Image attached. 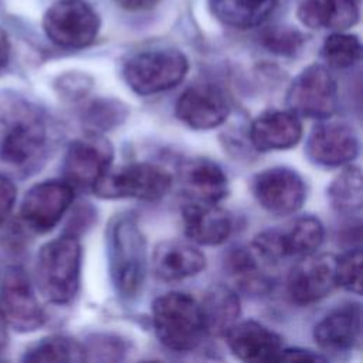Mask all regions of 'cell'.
Listing matches in <instances>:
<instances>
[{
  "mask_svg": "<svg viewBox=\"0 0 363 363\" xmlns=\"http://www.w3.org/2000/svg\"><path fill=\"white\" fill-rule=\"evenodd\" d=\"M153 329L167 349L189 352L199 346L204 332L200 303L184 292H166L152 303Z\"/></svg>",
  "mask_w": 363,
  "mask_h": 363,
  "instance_id": "3",
  "label": "cell"
},
{
  "mask_svg": "<svg viewBox=\"0 0 363 363\" xmlns=\"http://www.w3.org/2000/svg\"><path fill=\"white\" fill-rule=\"evenodd\" d=\"M286 104L298 116L328 119L337 108V84L322 64L305 67L291 82Z\"/></svg>",
  "mask_w": 363,
  "mask_h": 363,
  "instance_id": "7",
  "label": "cell"
},
{
  "mask_svg": "<svg viewBox=\"0 0 363 363\" xmlns=\"http://www.w3.org/2000/svg\"><path fill=\"white\" fill-rule=\"evenodd\" d=\"M224 337L231 353L242 362H278L284 347L281 336L257 320L235 322Z\"/></svg>",
  "mask_w": 363,
  "mask_h": 363,
  "instance_id": "17",
  "label": "cell"
},
{
  "mask_svg": "<svg viewBox=\"0 0 363 363\" xmlns=\"http://www.w3.org/2000/svg\"><path fill=\"white\" fill-rule=\"evenodd\" d=\"M122 9L130 11H140L153 7L159 0H115Z\"/></svg>",
  "mask_w": 363,
  "mask_h": 363,
  "instance_id": "37",
  "label": "cell"
},
{
  "mask_svg": "<svg viewBox=\"0 0 363 363\" xmlns=\"http://www.w3.org/2000/svg\"><path fill=\"white\" fill-rule=\"evenodd\" d=\"M74 200V187L65 180H45L33 186L21 203V218L37 233L52 230Z\"/></svg>",
  "mask_w": 363,
  "mask_h": 363,
  "instance_id": "12",
  "label": "cell"
},
{
  "mask_svg": "<svg viewBox=\"0 0 363 363\" xmlns=\"http://www.w3.org/2000/svg\"><path fill=\"white\" fill-rule=\"evenodd\" d=\"M81 245L72 235L58 237L38 252L35 281L41 295L52 303H68L79 286Z\"/></svg>",
  "mask_w": 363,
  "mask_h": 363,
  "instance_id": "4",
  "label": "cell"
},
{
  "mask_svg": "<svg viewBox=\"0 0 363 363\" xmlns=\"http://www.w3.org/2000/svg\"><path fill=\"white\" fill-rule=\"evenodd\" d=\"M85 349V360H86V353L92 352L99 356H96V360H116V353L123 352V343L118 340L113 336H98L96 340H91L89 347Z\"/></svg>",
  "mask_w": 363,
  "mask_h": 363,
  "instance_id": "34",
  "label": "cell"
},
{
  "mask_svg": "<svg viewBox=\"0 0 363 363\" xmlns=\"http://www.w3.org/2000/svg\"><path fill=\"white\" fill-rule=\"evenodd\" d=\"M301 138L302 123L299 116L292 111H265L250 126V140L258 152L291 149Z\"/></svg>",
  "mask_w": 363,
  "mask_h": 363,
  "instance_id": "18",
  "label": "cell"
},
{
  "mask_svg": "<svg viewBox=\"0 0 363 363\" xmlns=\"http://www.w3.org/2000/svg\"><path fill=\"white\" fill-rule=\"evenodd\" d=\"M336 286V257L328 252L302 257L291 269L286 281L288 294L298 305L315 303Z\"/></svg>",
  "mask_w": 363,
  "mask_h": 363,
  "instance_id": "11",
  "label": "cell"
},
{
  "mask_svg": "<svg viewBox=\"0 0 363 363\" xmlns=\"http://www.w3.org/2000/svg\"><path fill=\"white\" fill-rule=\"evenodd\" d=\"M0 312L11 328L30 332L44 322L43 308L31 288L30 281L20 269L7 274L0 291Z\"/></svg>",
  "mask_w": 363,
  "mask_h": 363,
  "instance_id": "15",
  "label": "cell"
},
{
  "mask_svg": "<svg viewBox=\"0 0 363 363\" xmlns=\"http://www.w3.org/2000/svg\"><path fill=\"white\" fill-rule=\"evenodd\" d=\"M336 284L343 289L362 294V251L353 248L340 257H336Z\"/></svg>",
  "mask_w": 363,
  "mask_h": 363,
  "instance_id": "31",
  "label": "cell"
},
{
  "mask_svg": "<svg viewBox=\"0 0 363 363\" xmlns=\"http://www.w3.org/2000/svg\"><path fill=\"white\" fill-rule=\"evenodd\" d=\"M146 238L138 217L119 213L106 225V254L109 274L115 291L122 298H135L145 282L147 269Z\"/></svg>",
  "mask_w": 363,
  "mask_h": 363,
  "instance_id": "1",
  "label": "cell"
},
{
  "mask_svg": "<svg viewBox=\"0 0 363 363\" xmlns=\"http://www.w3.org/2000/svg\"><path fill=\"white\" fill-rule=\"evenodd\" d=\"M328 357L308 349L282 347L278 362H326Z\"/></svg>",
  "mask_w": 363,
  "mask_h": 363,
  "instance_id": "35",
  "label": "cell"
},
{
  "mask_svg": "<svg viewBox=\"0 0 363 363\" xmlns=\"http://www.w3.org/2000/svg\"><path fill=\"white\" fill-rule=\"evenodd\" d=\"M113 147L98 132H91L69 143L64 156V177L72 187H92L111 167Z\"/></svg>",
  "mask_w": 363,
  "mask_h": 363,
  "instance_id": "9",
  "label": "cell"
},
{
  "mask_svg": "<svg viewBox=\"0 0 363 363\" xmlns=\"http://www.w3.org/2000/svg\"><path fill=\"white\" fill-rule=\"evenodd\" d=\"M152 267L159 279L176 282L200 274L206 267V257L190 242L164 240L153 250Z\"/></svg>",
  "mask_w": 363,
  "mask_h": 363,
  "instance_id": "20",
  "label": "cell"
},
{
  "mask_svg": "<svg viewBox=\"0 0 363 363\" xmlns=\"http://www.w3.org/2000/svg\"><path fill=\"white\" fill-rule=\"evenodd\" d=\"M172 187V174L152 163H129L109 167L91 187L94 194L105 200L138 199L155 201Z\"/></svg>",
  "mask_w": 363,
  "mask_h": 363,
  "instance_id": "5",
  "label": "cell"
},
{
  "mask_svg": "<svg viewBox=\"0 0 363 363\" xmlns=\"http://www.w3.org/2000/svg\"><path fill=\"white\" fill-rule=\"evenodd\" d=\"M182 191L189 201L218 203L228 194V179L224 170L204 157L189 159L179 169Z\"/></svg>",
  "mask_w": 363,
  "mask_h": 363,
  "instance_id": "19",
  "label": "cell"
},
{
  "mask_svg": "<svg viewBox=\"0 0 363 363\" xmlns=\"http://www.w3.org/2000/svg\"><path fill=\"white\" fill-rule=\"evenodd\" d=\"M204 332L213 336H224L238 320L241 303L237 292L227 285L217 284L210 286L201 302Z\"/></svg>",
  "mask_w": 363,
  "mask_h": 363,
  "instance_id": "23",
  "label": "cell"
},
{
  "mask_svg": "<svg viewBox=\"0 0 363 363\" xmlns=\"http://www.w3.org/2000/svg\"><path fill=\"white\" fill-rule=\"evenodd\" d=\"M6 343V320L0 312V349L4 346Z\"/></svg>",
  "mask_w": 363,
  "mask_h": 363,
  "instance_id": "39",
  "label": "cell"
},
{
  "mask_svg": "<svg viewBox=\"0 0 363 363\" xmlns=\"http://www.w3.org/2000/svg\"><path fill=\"white\" fill-rule=\"evenodd\" d=\"M278 0H210L213 14L225 26L251 28L264 23Z\"/></svg>",
  "mask_w": 363,
  "mask_h": 363,
  "instance_id": "24",
  "label": "cell"
},
{
  "mask_svg": "<svg viewBox=\"0 0 363 363\" xmlns=\"http://www.w3.org/2000/svg\"><path fill=\"white\" fill-rule=\"evenodd\" d=\"M296 16L312 30L343 31L359 20L357 0H299Z\"/></svg>",
  "mask_w": 363,
  "mask_h": 363,
  "instance_id": "22",
  "label": "cell"
},
{
  "mask_svg": "<svg viewBox=\"0 0 363 363\" xmlns=\"http://www.w3.org/2000/svg\"><path fill=\"white\" fill-rule=\"evenodd\" d=\"M189 71V61L174 48L142 51L130 57L123 67L129 88L139 95L164 92L179 85Z\"/></svg>",
  "mask_w": 363,
  "mask_h": 363,
  "instance_id": "6",
  "label": "cell"
},
{
  "mask_svg": "<svg viewBox=\"0 0 363 363\" xmlns=\"http://www.w3.org/2000/svg\"><path fill=\"white\" fill-rule=\"evenodd\" d=\"M362 333V306L347 302L336 306L325 315L313 328L316 345L330 353H342L353 349Z\"/></svg>",
  "mask_w": 363,
  "mask_h": 363,
  "instance_id": "16",
  "label": "cell"
},
{
  "mask_svg": "<svg viewBox=\"0 0 363 363\" xmlns=\"http://www.w3.org/2000/svg\"><path fill=\"white\" fill-rule=\"evenodd\" d=\"M126 109L122 104L112 99L95 101L86 111V123L92 132H101L113 128L125 118Z\"/></svg>",
  "mask_w": 363,
  "mask_h": 363,
  "instance_id": "32",
  "label": "cell"
},
{
  "mask_svg": "<svg viewBox=\"0 0 363 363\" xmlns=\"http://www.w3.org/2000/svg\"><path fill=\"white\" fill-rule=\"evenodd\" d=\"M328 199L336 213L342 216H359L363 204L360 169L357 166H346L330 182Z\"/></svg>",
  "mask_w": 363,
  "mask_h": 363,
  "instance_id": "25",
  "label": "cell"
},
{
  "mask_svg": "<svg viewBox=\"0 0 363 363\" xmlns=\"http://www.w3.org/2000/svg\"><path fill=\"white\" fill-rule=\"evenodd\" d=\"M325 228L319 218L313 216L299 217L288 231H284V242L288 257H306L322 245Z\"/></svg>",
  "mask_w": 363,
  "mask_h": 363,
  "instance_id": "27",
  "label": "cell"
},
{
  "mask_svg": "<svg viewBox=\"0 0 363 363\" xmlns=\"http://www.w3.org/2000/svg\"><path fill=\"white\" fill-rule=\"evenodd\" d=\"M322 57L332 68H350L362 57L360 40L353 34L335 31L326 37L322 45Z\"/></svg>",
  "mask_w": 363,
  "mask_h": 363,
  "instance_id": "29",
  "label": "cell"
},
{
  "mask_svg": "<svg viewBox=\"0 0 363 363\" xmlns=\"http://www.w3.org/2000/svg\"><path fill=\"white\" fill-rule=\"evenodd\" d=\"M306 153L312 162L320 166H346L359 153L357 133L346 122H322L311 130L306 140Z\"/></svg>",
  "mask_w": 363,
  "mask_h": 363,
  "instance_id": "13",
  "label": "cell"
},
{
  "mask_svg": "<svg viewBox=\"0 0 363 363\" xmlns=\"http://www.w3.org/2000/svg\"><path fill=\"white\" fill-rule=\"evenodd\" d=\"M182 217L186 235L196 244L220 245L231 234V216L217 203L189 201Z\"/></svg>",
  "mask_w": 363,
  "mask_h": 363,
  "instance_id": "21",
  "label": "cell"
},
{
  "mask_svg": "<svg viewBox=\"0 0 363 363\" xmlns=\"http://www.w3.org/2000/svg\"><path fill=\"white\" fill-rule=\"evenodd\" d=\"M24 359L27 362H85V349L71 337L50 336L33 345Z\"/></svg>",
  "mask_w": 363,
  "mask_h": 363,
  "instance_id": "28",
  "label": "cell"
},
{
  "mask_svg": "<svg viewBox=\"0 0 363 363\" xmlns=\"http://www.w3.org/2000/svg\"><path fill=\"white\" fill-rule=\"evenodd\" d=\"M48 130L33 106L23 102L0 104V163L11 170L34 169L45 156Z\"/></svg>",
  "mask_w": 363,
  "mask_h": 363,
  "instance_id": "2",
  "label": "cell"
},
{
  "mask_svg": "<svg viewBox=\"0 0 363 363\" xmlns=\"http://www.w3.org/2000/svg\"><path fill=\"white\" fill-rule=\"evenodd\" d=\"M262 44L267 50L278 55H295L302 44L303 37L299 31L289 27H274L264 33Z\"/></svg>",
  "mask_w": 363,
  "mask_h": 363,
  "instance_id": "33",
  "label": "cell"
},
{
  "mask_svg": "<svg viewBox=\"0 0 363 363\" xmlns=\"http://www.w3.org/2000/svg\"><path fill=\"white\" fill-rule=\"evenodd\" d=\"M225 268L234 278L235 284L251 294H262L268 289L269 281L262 265L248 248H235L225 258Z\"/></svg>",
  "mask_w": 363,
  "mask_h": 363,
  "instance_id": "26",
  "label": "cell"
},
{
  "mask_svg": "<svg viewBox=\"0 0 363 363\" xmlns=\"http://www.w3.org/2000/svg\"><path fill=\"white\" fill-rule=\"evenodd\" d=\"M174 113L180 122L196 130L220 126L230 113L225 94L213 84L189 86L177 98Z\"/></svg>",
  "mask_w": 363,
  "mask_h": 363,
  "instance_id": "14",
  "label": "cell"
},
{
  "mask_svg": "<svg viewBox=\"0 0 363 363\" xmlns=\"http://www.w3.org/2000/svg\"><path fill=\"white\" fill-rule=\"evenodd\" d=\"M250 250L265 267H275L288 257L284 242V231L279 230H265L257 234Z\"/></svg>",
  "mask_w": 363,
  "mask_h": 363,
  "instance_id": "30",
  "label": "cell"
},
{
  "mask_svg": "<svg viewBox=\"0 0 363 363\" xmlns=\"http://www.w3.org/2000/svg\"><path fill=\"white\" fill-rule=\"evenodd\" d=\"M7 55H9V44H7V38H6V34L0 30V68L6 64V61H7Z\"/></svg>",
  "mask_w": 363,
  "mask_h": 363,
  "instance_id": "38",
  "label": "cell"
},
{
  "mask_svg": "<svg viewBox=\"0 0 363 363\" xmlns=\"http://www.w3.org/2000/svg\"><path fill=\"white\" fill-rule=\"evenodd\" d=\"M16 200V187L6 176L0 174V223L9 216Z\"/></svg>",
  "mask_w": 363,
  "mask_h": 363,
  "instance_id": "36",
  "label": "cell"
},
{
  "mask_svg": "<svg viewBox=\"0 0 363 363\" xmlns=\"http://www.w3.org/2000/svg\"><path fill=\"white\" fill-rule=\"evenodd\" d=\"M251 190L258 204L274 216L296 213L306 197L302 177L292 169L275 166L255 174Z\"/></svg>",
  "mask_w": 363,
  "mask_h": 363,
  "instance_id": "10",
  "label": "cell"
},
{
  "mask_svg": "<svg viewBox=\"0 0 363 363\" xmlns=\"http://www.w3.org/2000/svg\"><path fill=\"white\" fill-rule=\"evenodd\" d=\"M43 27L47 37L64 48L88 47L98 35L101 20L84 0H60L44 14Z\"/></svg>",
  "mask_w": 363,
  "mask_h": 363,
  "instance_id": "8",
  "label": "cell"
}]
</instances>
